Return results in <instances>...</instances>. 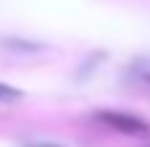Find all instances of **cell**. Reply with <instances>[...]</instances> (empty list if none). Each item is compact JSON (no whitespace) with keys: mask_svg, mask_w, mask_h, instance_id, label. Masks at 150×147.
Segmentation results:
<instances>
[{"mask_svg":"<svg viewBox=\"0 0 150 147\" xmlns=\"http://www.w3.org/2000/svg\"><path fill=\"white\" fill-rule=\"evenodd\" d=\"M18 97H21L18 89H13L11 84H3L0 82V100H18Z\"/></svg>","mask_w":150,"mask_h":147,"instance_id":"obj_3","label":"cell"},{"mask_svg":"<svg viewBox=\"0 0 150 147\" xmlns=\"http://www.w3.org/2000/svg\"><path fill=\"white\" fill-rule=\"evenodd\" d=\"M98 121H103L105 126H111V129H116L121 134H145L148 132V124L140 121V118H134V116H129V113L103 110V113H98Z\"/></svg>","mask_w":150,"mask_h":147,"instance_id":"obj_1","label":"cell"},{"mask_svg":"<svg viewBox=\"0 0 150 147\" xmlns=\"http://www.w3.org/2000/svg\"><path fill=\"white\" fill-rule=\"evenodd\" d=\"M24 147H63V145H53V142H29Z\"/></svg>","mask_w":150,"mask_h":147,"instance_id":"obj_4","label":"cell"},{"mask_svg":"<svg viewBox=\"0 0 150 147\" xmlns=\"http://www.w3.org/2000/svg\"><path fill=\"white\" fill-rule=\"evenodd\" d=\"M0 45L5 47V50H18V53H37V50H42V45L40 42H29V39H16V37H3L0 39Z\"/></svg>","mask_w":150,"mask_h":147,"instance_id":"obj_2","label":"cell"}]
</instances>
